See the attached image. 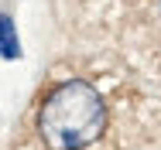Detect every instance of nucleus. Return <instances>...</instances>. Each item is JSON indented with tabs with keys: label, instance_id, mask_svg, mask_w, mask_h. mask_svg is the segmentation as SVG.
<instances>
[{
	"label": "nucleus",
	"instance_id": "1",
	"mask_svg": "<svg viewBox=\"0 0 161 150\" xmlns=\"http://www.w3.org/2000/svg\"><path fill=\"white\" fill-rule=\"evenodd\" d=\"M106 126V102L89 82H65L41 102L38 130L52 150H82L99 140Z\"/></svg>",
	"mask_w": 161,
	"mask_h": 150
},
{
	"label": "nucleus",
	"instance_id": "2",
	"mask_svg": "<svg viewBox=\"0 0 161 150\" xmlns=\"http://www.w3.org/2000/svg\"><path fill=\"white\" fill-rule=\"evenodd\" d=\"M0 55H3V58H14V55H17V38H14L10 17H0Z\"/></svg>",
	"mask_w": 161,
	"mask_h": 150
}]
</instances>
